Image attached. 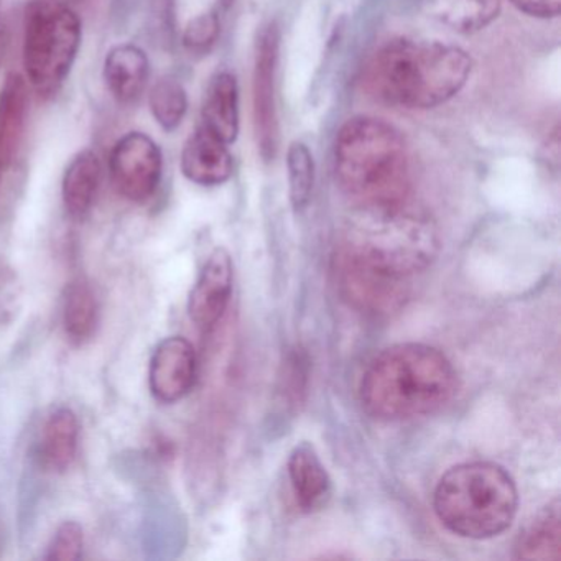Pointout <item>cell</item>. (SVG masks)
I'll return each mask as SVG.
<instances>
[{
	"label": "cell",
	"mask_w": 561,
	"mask_h": 561,
	"mask_svg": "<svg viewBox=\"0 0 561 561\" xmlns=\"http://www.w3.org/2000/svg\"><path fill=\"white\" fill-rule=\"evenodd\" d=\"M334 175L356 208H397L412 195L409 147L402 133L379 117H353L341 127Z\"/></svg>",
	"instance_id": "1"
},
{
	"label": "cell",
	"mask_w": 561,
	"mask_h": 561,
	"mask_svg": "<svg viewBox=\"0 0 561 561\" xmlns=\"http://www.w3.org/2000/svg\"><path fill=\"white\" fill-rule=\"evenodd\" d=\"M451 360L423 343H400L377 354L360 380V402L370 416L402 422L438 412L455 397Z\"/></svg>",
	"instance_id": "2"
},
{
	"label": "cell",
	"mask_w": 561,
	"mask_h": 561,
	"mask_svg": "<svg viewBox=\"0 0 561 561\" xmlns=\"http://www.w3.org/2000/svg\"><path fill=\"white\" fill-rule=\"evenodd\" d=\"M471 70V57L455 45L397 38L377 51L366 81L382 103L425 111L453 100Z\"/></svg>",
	"instance_id": "3"
},
{
	"label": "cell",
	"mask_w": 561,
	"mask_h": 561,
	"mask_svg": "<svg viewBox=\"0 0 561 561\" xmlns=\"http://www.w3.org/2000/svg\"><path fill=\"white\" fill-rule=\"evenodd\" d=\"M337 252L396 280L410 282L439 252L435 222L409 206L356 208Z\"/></svg>",
	"instance_id": "4"
},
{
	"label": "cell",
	"mask_w": 561,
	"mask_h": 561,
	"mask_svg": "<svg viewBox=\"0 0 561 561\" xmlns=\"http://www.w3.org/2000/svg\"><path fill=\"white\" fill-rule=\"evenodd\" d=\"M433 508L443 527L469 540L504 534L518 511V491L507 469L491 461L461 462L439 479Z\"/></svg>",
	"instance_id": "5"
},
{
	"label": "cell",
	"mask_w": 561,
	"mask_h": 561,
	"mask_svg": "<svg viewBox=\"0 0 561 561\" xmlns=\"http://www.w3.org/2000/svg\"><path fill=\"white\" fill-rule=\"evenodd\" d=\"M83 25L67 0H28L24 21L25 81L44 98L57 96L80 54Z\"/></svg>",
	"instance_id": "6"
},
{
	"label": "cell",
	"mask_w": 561,
	"mask_h": 561,
	"mask_svg": "<svg viewBox=\"0 0 561 561\" xmlns=\"http://www.w3.org/2000/svg\"><path fill=\"white\" fill-rule=\"evenodd\" d=\"M110 175L121 196L133 203L149 202L162 182V149L147 134L127 133L111 150Z\"/></svg>",
	"instance_id": "7"
},
{
	"label": "cell",
	"mask_w": 561,
	"mask_h": 561,
	"mask_svg": "<svg viewBox=\"0 0 561 561\" xmlns=\"http://www.w3.org/2000/svg\"><path fill=\"white\" fill-rule=\"evenodd\" d=\"M334 265L337 287L344 300L356 310L373 317H389L405 307L410 297V282L387 277L340 252Z\"/></svg>",
	"instance_id": "8"
},
{
	"label": "cell",
	"mask_w": 561,
	"mask_h": 561,
	"mask_svg": "<svg viewBox=\"0 0 561 561\" xmlns=\"http://www.w3.org/2000/svg\"><path fill=\"white\" fill-rule=\"evenodd\" d=\"M278 28L271 24L261 32L254 65V126L259 150L265 160L274 159L278 146L275 73L278 60Z\"/></svg>",
	"instance_id": "9"
},
{
	"label": "cell",
	"mask_w": 561,
	"mask_h": 561,
	"mask_svg": "<svg viewBox=\"0 0 561 561\" xmlns=\"http://www.w3.org/2000/svg\"><path fill=\"white\" fill-rule=\"evenodd\" d=\"M198 379V354L183 336L160 341L150 356L149 389L153 399L172 405L185 399Z\"/></svg>",
	"instance_id": "10"
},
{
	"label": "cell",
	"mask_w": 561,
	"mask_h": 561,
	"mask_svg": "<svg viewBox=\"0 0 561 561\" xmlns=\"http://www.w3.org/2000/svg\"><path fill=\"white\" fill-rule=\"evenodd\" d=\"M231 254L218 248L209 254L188 297V317L199 330L211 331L225 317L232 295Z\"/></svg>",
	"instance_id": "11"
},
{
	"label": "cell",
	"mask_w": 561,
	"mask_h": 561,
	"mask_svg": "<svg viewBox=\"0 0 561 561\" xmlns=\"http://www.w3.org/2000/svg\"><path fill=\"white\" fill-rule=\"evenodd\" d=\"M183 176L199 186H219L234 172L228 144L199 126L186 140L180 159Z\"/></svg>",
	"instance_id": "12"
},
{
	"label": "cell",
	"mask_w": 561,
	"mask_h": 561,
	"mask_svg": "<svg viewBox=\"0 0 561 561\" xmlns=\"http://www.w3.org/2000/svg\"><path fill=\"white\" fill-rule=\"evenodd\" d=\"M28 106L31 96L27 81L21 75H9L0 90V188L21 152Z\"/></svg>",
	"instance_id": "13"
},
{
	"label": "cell",
	"mask_w": 561,
	"mask_h": 561,
	"mask_svg": "<svg viewBox=\"0 0 561 561\" xmlns=\"http://www.w3.org/2000/svg\"><path fill=\"white\" fill-rule=\"evenodd\" d=\"M103 78L107 91L117 103H136L149 84V57L137 45H116L104 58Z\"/></svg>",
	"instance_id": "14"
},
{
	"label": "cell",
	"mask_w": 561,
	"mask_h": 561,
	"mask_svg": "<svg viewBox=\"0 0 561 561\" xmlns=\"http://www.w3.org/2000/svg\"><path fill=\"white\" fill-rule=\"evenodd\" d=\"M288 476L301 511L311 514L327 505L331 495V479L311 443L301 442L291 449Z\"/></svg>",
	"instance_id": "15"
},
{
	"label": "cell",
	"mask_w": 561,
	"mask_h": 561,
	"mask_svg": "<svg viewBox=\"0 0 561 561\" xmlns=\"http://www.w3.org/2000/svg\"><path fill=\"white\" fill-rule=\"evenodd\" d=\"M202 126L222 142L232 144L239 134V87L229 71L216 73L206 88L202 107Z\"/></svg>",
	"instance_id": "16"
},
{
	"label": "cell",
	"mask_w": 561,
	"mask_h": 561,
	"mask_svg": "<svg viewBox=\"0 0 561 561\" xmlns=\"http://www.w3.org/2000/svg\"><path fill=\"white\" fill-rule=\"evenodd\" d=\"M101 179L103 167L94 150H81L70 160L61 180V198L71 218L81 219L91 211L100 192Z\"/></svg>",
	"instance_id": "17"
},
{
	"label": "cell",
	"mask_w": 561,
	"mask_h": 561,
	"mask_svg": "<svg viewBox=\"0 0 561 561\" xmlns=\"http://www.w3.org/2000/svg\"><path fill=\"white\" fill-rule=\"evenodd\" d=\"M80 443V422L68 407H58L42 426L41 459L45 468L65 472L77 458Z\"/></svg>",
	"instance_id": "18"
},
{
	"label": "cell",
	"mask_w": 561,
	"mask_h": 561,
	"mask_svg": "<svg viewBox=\"0 0 561 561\" xmlns=\"http://www.w3.org/2000/svg\"><path fill=\"white\" fill-rule=\"evenodd\" d=\"M430 18L458 34H476L489 27L501 12V0H422Z\"/></svg>",
	"instance_id": "19"
},
{
	"label": "cell",
	"mask_w": 561,
	"mask_h": 561,
	"mask_svg": "<svg viewBox=\"0 0 561 561\" xmlns=\"http://www.w3.org/2000/svg\"><path fill=\"white\" fill-rule=\"evenodd\" d=\"M100 318V300L93 285L84 277L73 278L67 285L64 298V328L68 340L77 346L93 340Z\"/></svg>",
	"instance_id": "20"
},
{
	"label": "cell",
	"mask_w": 561,
	"mask_h": 561,
	"mask_svg": "<svg viewBox=\"0 0 561 561\" xmlns=\"http://www.w3.org/2000/svg\"><path fill=\"white\" fill-rule=\"evenodd\" d=\"M560 501L554 499L522 531L515 543L520 560H558L561 548Z\"/></svg>",
	"instance_id": "21"
},
{
	"label": "cell",
	"mask_w": 561,
	"mask_h": 561,
	"mask_svg": "<svg viewBox=\"0 0 561 561\" xmlns=\"http://www.w3.org/2000/svg\"><path fill=\"white\" fill-rule=\"evenodd\" d=\"M149 107L153 119L165 133H175L188 113V94L175 77H162L149 93Z\"/></svg>",
	"instance_id": "22"
},
{
	"label": "cell",
	"mask_w": 561,
	"mask_h": 561,
	"mask_svg": "<svg viewBox=\"0 0 561 561\" xmlns=\"http://www.w3.org/2000/svg\"><path fill=\"white\" fill-rule=\"evenodd\" d=\"M287 169L291 206L297 213L304 211L310 203L314 186L313 153L307 144L297 140L290 144L287 150Z\"/></svg>",
	"instance_id": "23"
},
{
	"label": "cell",
	"mask_w": 561,
	"mask_h": 561,
	"mask_svg": "<svg viewBox=\"0 0 561 561\" xmlns=\"http://www.w3.org/2000/svg\"><path fill=\"white\" fill-rule=\"evenodd\" d=\"M221 34V22L216 11L203 12L186 24L183 47L193 55H205L215 47Z\"/></svg>",
	"instance_id": "24"
},
{
	"label": "cell",
	"mask_w": 561,
	"mask_h": 561,
	"mask_svg": "<svg viewBox=\"0 0 561 561\" xmlns=\"http://www.w3.org/2000/svg\"><path fill=\"white\" fill-rule=\"evenodd\" d=\"M84 531L77 520H65L48 543L45 558L51 561H77L83 554Z\"/></svg>",
	"instance_id": "25"
},
{
	"label": "cell",
	"mask_w": 561,
	"mask_h": 561,
	"mask_svg": "<svg viewBox=\"0 0 561 561\" xmlns=\"http://www.w3.org/2000/svg\"><path fill=\"white\" fill-rule=\"evenodd\" d=\"M19 300V282L14 271L0 267V321L14 313Z\"/></svg>",
	"instance_id": "26"
},
{
	"label": "cell",
	"mask_w": 561,
	"mask_h": 561,
	"mask_svg": "<svg viewBox=\"0 0 561 561\" xmlns=\"http://www.w3.org/2000/svg\"><path fill=\"white\" fill-rule=\"evenodd\" d=\"M512 4L530 15L538 19H553L560 15L561 0H511Z\"/></svg>",
	"instance_id": "27"
},
{
	"label": "cell",
	"mask_w": 561,
	"mask_h": 561,
	"mask_svg": "<svg viewBox=\"0 0 561 561\" xmlns=\"http://www.w3.org/2000/svg\"><path fill=\"white\" fill-rule=\"evenodd\" d=\"M236 0H219V4L222 5V9H229L232 4H234Z\"/></svg>",
	"instance_id": "28"
}]
</instances>
